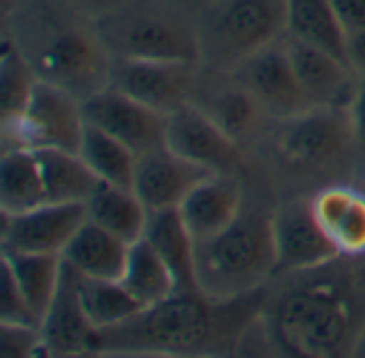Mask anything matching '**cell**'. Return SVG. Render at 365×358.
<instances>
[{
    "mask_svg": "<svg viewBox=\"0 0 365 358\" xmlns=\"http://www.w3.org/2000/svg\"><path fill=\"white\" fill-rule=\"evenodd\" d=\"M86 209L88 220L96 222L126 243H135L143 237L150 218L148 207L133 188L111 186L103 181L86 203Z\"/></svg>",
    "mask_w": 365,
    "mask_h": 358,
    "instance_id": "cb8c5ba5",
    "label": "cell"
},
{
    "mask_svg": "<svg viewBox=\"0 0 365 358\" xmlns=\"http://www.w3.org/2000/svg\"><path fill=\"white\" fill-rule=\"evenodd\" d=\"M274 207L246 196L229 228L195 243L197 284L203 295L237 299L263 290L276 278Z\"/></svg>",
    "mask_w": 365,
    "mask_h": 358,
    "instance_id": "277c9868",
    "label": "cell"
},
{
    "mask_svg": "<svg viewBox=\"0 0 365 358\" xmlns=\"http://www.w3.org/2000/svg\"><path fill=\"white\" fill-rule=\"evenodd\" d=\"M2 265L13 275L38 327L58 293L64 260L60 254H21L2 250Z\"/></svg>",
    "mask_w": 365,
    "mask_h": 358,
    "instance_id": "603a6c76",
    "label": "cell"
},
{
    "mask_svg": "<svg viewBox=\"0 0 365 358\" xmlns=\"http://www.w3.org/2000/svg\"><path fill=\"white\" fill-rule=\"evenodd\" d=\"M287 47L310 107L349 109L359 85V75L351 68V64L291 34H287Z\"/></svg>",
    "mask_w": 365,
    "mask_h": 358,
    "instance_id": "2e32d148",
    "label": "cell"
},
{
    "mask_svg": "<svg viewBox=\"0 0 365 358\" xmlns=\"http://www.w3.org/2000/svg\"><path fill=\"white\" fill-rule=\"evenodd\" d=\"M192 102L199 105L207 117L242 149L267 139L276 124V120L231 73H218L203 66Z\"/></svg>",
    "mask_w": 365,
    "mask_h": 358,
    "instance_id": "30bf717a",
    "label": "cell"
},
{
    "mask_svg": "<svg viewBox=\"0 0 365 358\" xmlns=\"http://www.w3.org/2000/svg\"><path fill=\"white\" fill-rule=\"evenodd\" d=\"M167 2H173V4H178V6H182V9H188V11H192V13H197L201 6H205L210 0H167Z\"/></svg>",
    "mask_w": 365,
    "mask_h": 358,
    "instance_id": "74e56055",
    "label": "cell"
},
{
    "mask_svg": "<svg viewBox=\"0 0 365 358\" xmlns=\"http://www.w3.org/2000/svg\"><path fill=\"white\" fill-rule=\"evenodd\" d=\"M86 220L83 203H45L24 214L2 216V250L62 256Z\"/></svg>",
    "mask_w": 365,
    "mask_h": 358,
    "instance_id": "9a60e30c",
    "label": "cell"
},
{
    "mask_svg": "<svg viewBox=\"0 0 365 358\" xmlns=\"http://www.w3.org/2000/svg\"><path fill=\"white\" fill-rule=\"evenodd\" d=\"M231 75L259 100V105L276 122L295 117L312 109L297 81L287 47V34L248 56L231 70Z\"/></svg>",
    "mask_w": 365,
    "mask_h": 358,
    "instance_id": "8fae6325",
    "label": "cell"
},
{
    "mask_svg": "<svg viewBox=\"0 0 365 358\" xmlns=\"http://www.w3.org/2000/svg\"><path fill=\"white\" fill-rule=\"evenodd\" d=\"M96 28L111 58L201 62L195 13L167 0H128Z\"/></svg>",
    "mask_w": 365,
    "mask_h": 358,
    "instance_id": "8992f818",
    "label": "cell"
},
{
    "mask_svg": "<svg viewBox=\"0 0 365 358\" xmlns=\"http://www.w3.org/2000/svg\"><path fill=\"white\" fill-rule=\"evenodd\" d=\"M143 237L165 260L169 271L175 278L178 293L199 290L197 267H195V237L184 224L180 209H160L150 211L148 226ZM201 293V290H199Z\"/></svg>",
    "mask_w": 365,
    "mask_h": 358,
    "instance_id": "44dd1931",
    "label": "cell"
},
{
    "mask_svg": "<svg viewBox=\"0 0 365 358\" xmlns=\"http://www.w3.org/2000/svg\"><path fill=\"white\" fill-rule=\"evenodd\" d=\"M310 207L338 256H365V188L334 181L310 194Z\"/></svg>",
    "mask_w": 365,
    "mask_h": 358,
    "instance_id": "e0dca14e",
    "label": "cell"
},
{
    "mask_svg": "<svg viewBox=\"0 0 365 358\" xmlns=\"http://www.w3.org/2000/svg\"><path fill=\"white\" fill-rule=\"evenodd\" d=\"M244 203L246 190L237 175L212 173L186 194L178 209L195 241H203L229 228L240 218Z\"/></svg>",
    "mask_w": 365,
    "mask_h": 358,
    "instance_id": "ffe728a7",
    "label": "cell"
},
{
    "mask_svg": "<svg viewBox=\"0 0 365 358\" xmlns=\"http://www.w3.org/2000/svg\"><path fill=\"white\" fill-rule=\"evenodd\" d=\"M41 339L45 357H77L94 354L98 331L88 320L79 290L77 273L64 263L58 293L41 322Z\"/></svg>",
    "mask_w": 365,
    "mask_h": 358,
    "instance_id": "ac0fdd59",
    "label": "cell"
},
{
    "mask_svg": "<svg viewBox=\"0 0 365 358\" xmlns=\"http://www.w3.org/2000/svg\"><path fill=\"white\" fill-rule=\"evenodd\" d=\"M165 143L182 158L212 173L235 175L244 169L246 149L233 143L195 102H188L167 115Z\"/></svg>",
    "mask_w": 365,
    "mask_h": 358,
    "instance_id": "5bb4252c",
    "label": "cell"
},
{
    "mask_svg": "<svg viewBox=\"0 0 365 358\" xmlns=\"http://www.w3.org/2000/svg\"><path fill=\"white\" fill-rule=\"evenodd\" d=\"M212 171L182 158L167 145L156 147L137 158L133 190L143 201L148 211L175 209L186 194Z\"/></svg>",
    "mask_w": 365,
    "mask_h": 358,
    "instance_id": "d6986e66",
    "label": "cell"
},
{
    "mask_svg": "<svg viewBox=\"0 0 365 358\" xmlns=\"http://www.w3.org/2000/svg\"><path fill=\"white\" fill-rule=\"evenodd\" d=\"M263 305V290L237 299H212L199 290L175 293L128 322L101 331L96 352L227 354L240 348Z\"/></svg>",
    "mask_w": 365,
    "mask_h": 358,
    "instance_id": "7a4b0ae2",
    "label": "cell"
},
{
    "mask_svg": "<svg viewBox=\"0 0 365 358\" xmlns=\"http://www.w3.org/2000/svg\"><path fill=\"white\" fill-rule=\"evenodd\" d=\"M47 203H88L94 190L101 186V179L92 173L79 152L66 149H38L34 152Z\"/></svg>",
    "mask_w": 365,
    "mask_h": 358,
    "instance_id": "484cf974",
    "label": "cell"
},
{
    "mask_svg": "<svg viewBox=\"0 0 365 358\" xmlns=\"http://www.w3.org/2000/svg\"><path fill=\"white\" fill-rule=\"evenodd\" d=\"M359 263H361V267H364V271H365V256H361V258H357Z\"/></svg>",
    "mask_w": 365,
    "mask_h": 358,
    "instance_id": "f35d334b",
    "label": "cell"
},
{
    "mask_svg": "<svg viewBox=\"0 0 365 358\" xmlns=\"http://www.w3.org/2000/svg\"><path fill=\"white\" fill-rule=\"evenodd\" d=\"M346 34L365 30V0H331Z\"/></svg>",
    "mask_w": 365,
    "mask_h": 358,
    "instance_id": "836d02e7",
    "label": "cell"
},
{
    "mask_svg": "<svg viewBox=\"0 0 365 358\" xmlns=\"http://www.w3.org/2000/svg\"><path fill=\"white\" fill-rule=\"evenodd\" d=\"M346 53H349V64H351V68H353L359 77H365V30H359V32L349 34Z\"/></svg>",
    "mask_w": 365,
    "mask_h": 358,
    "instance_id": "8d00e7d4",
    "label": "cell"
},
{
    "mask_svg": "<svg viewBox=\"0 0 365 358\" xmlns=\"http://www.w3.org/2000/svg\"><path fill=\"white\" fill-rule=\"evenodd\" d=\"M287 34L349 62V34L331 0H287Z\"/></svg>",
    "mask_w": 365,
    "mask_h": 358,
    "instance_id": "d4e9b609",
    "label": "cell"
},
{
    "mask_svg": "<svg viewBox=\"0 0 365 358\" xmlns=\"http://www.w3.org/2000/svg\"><path fill=\"white\" fill-rule=\"evenodd\" d=\"M38 79L11 38L2 36L0 56V109L2 122L15 117L30 100Z\"/></svg>",
    "mask_w": 365,
    "mask_h": 358,
    "instance_id": "4dcf8cb0",
    "label": "cell"
},
{
    "mask_svg": "<svg viewBox=\"0 0 365 358\" xmlns=\"http://www.w3.org/2000/svg\"><path fill=\"white\" fill-rule=\"evenodd\" d=\"M4 36L38 81L88 98L109 85L111 53L96 19L62 0H4Z\"/></svg>",
    "mask_w": 365,
    "mask_h": 358,
    "instance_id": "3957f363",
    "label": "cell"
},
{
    "mask_svg": "<svg viewBox=\"0 0 365 358\" xmlns=\"http://www.w3.org/2000/svg\"><path fill=\"white\" fill-rule=\"evenodd\" d=\"M79 156L103 184L133 188L139 156L128 145L88 122L81 135Z\"/></svg>",
    "mask_w": 365,
    "mask_h": 358,
    "instance_id": "f1b7e54d",
    "label": "cell"
},
{
    "mask_svg": "<svg viewBox=\"0 0 365 358\" xmlns=\"http://www.w3.org/2000/svg\"><path fill=\"white\" fill-rule=\"evenodd\" d=\"M201 64L231 73L287 34V0H210L195 13Z\"/></svg>",
    "mask_w": 365,
    "mask_h": 358,
    "instance_id": "52a82bcc",
    "label": "cell"
},
{
    "mask_svg": "<svg viewBox=\"0 0 365 358\" xmlns=\"http://www.w3.org/2000/svg\"><path fill=\"white\" fill-rule=\"evenodd\" d=\"M289 282L263 318L284 354L338 358L357 354L365 333V271L357 258L282 275Z\"/></svg>",
    "mask_w": 365,
    "mask_h": 358,
    "instance_id": "6da1fadb",
    "label": "cell"
},
{
    "mask_svg": "<svg viewBox=\"0 0 365 358\" xmlns=\"http://www.w3.org/2000/svg\"><path fill=\"white\" fill-rule=\"evenodd\" d=\"M0 357L30 358L45 357L41 329L32 325L0 322Z\"/></svg>",
    "mask_w": 365,
    "mask_h": 358,
    "instance_id": "1f68e13d",
    "label": "cell"
},
{
    "mask_svg": "<svg viewBox=\"0 0 365 358\" xmlns=\"http://www.w3.org/2000/svg\"><path fill=\"white\" fill-rule=\"evenodd\" d=\"M276 278L323 267L338 256L314 220L310 196H289L274 207Z\"/></svg>",
    "mask_w": 365,
    "mask_h": 358,
    "instance_id": "4fadbf2b",
    "label": "cell"
},
{
    "mask_svg": "<svg viewBox=\"0 0 365 358\" xmlns=\"http://www.w3.org/2000/svg\"><path fill=\"white\" fill-rule=\"evenodd\" d=\"M349 117H351V124H353V132H355V139L361 147V152H365V77H359V85H357V92L349 105Z\"/></svg>",
    "mask_w": 365,
    "mask_h": 358,
    "instance_id": "e575fe53",
    "label": "cell"
},
{
    "mask_svg": "<svg viewBox=\"0 0 365 358\" xmlns=\"http://www.w3.org/2000/svg\"><path fill=\"white\" fill-rule=\"evenodd\" d=\"M86 117L81 98L38 81L28 105L2 122V149H66L79 152Z\"/></svg>",
    "mask_w": 365,
    "mask_h": 358,
    "instance_id": "ba28073f",
    "label": "cell"
},
{
    "mask_svg": "<svg viewBox=\"0 0 365 358\" xmlns=\"http://www.w3.org/2000/svg\"><path fill=\"white\" fill-rule=\"evenodd\" d=\"M364 188H365V169H364Z\"/></svg>",
    "mask_w": 365,
    "mask_h": 358,
    "instance_id": "ab89813d",
    "label": "cell"
},
{
    "mask_svg": "<svg viewBox=\"0 0 365 358\" xmlns=\"http://www.w3.org/2000/svg\"><path fill=\"white\" fill-rule=\"evenodd\" d=\"M272 164L295 181L334 184L361 152L346 109L312 107L295 117L276 122L267 135Z\"/></svg>",
    "mask_w": 365,
    "mask_h": 358,
    "instance_id": "5b68a950",
    "label": "cell"
},
{
    "mask_svg": "<svg viewBox=\"0 0 365 358\" xmlns=\"http://www.w3.org/2000/svg\"><path fill=\"white\" fill-rule=\"evenodd\" d=\"M88 124L105 130L137 156L167 145V115L107 85L81 100Z\"/></svg>",
    "mask_w": 365,
    "mask_h": 358,
    "instance_id": "7c38bea8",
    "label": "cell"
},
{
    "mask_svg": "<svg viewBox=\"0 0 365 358\" xmlns=\"http://www.w3.org/2000/svg\"><path fill=\"white\" fill-rule=\"evenodd\" d=\"M201 73V62L113 58L109 85L169 115L195 100Z\"/></svg>",
    "mask_w": 365,
    "mask_h": 358,
    "instance_id": "9c48e42d",
    "label": "cell"
},
{
    "mask_svg": "<svg viewBox=\"0 0 365 358\" xmlns=\"http://www.w3.org/2000/svg\"><path fill=\"white\" fill-rule=\"evenodd\" d=\"M62 2H66L68 6H73V9L81 11V13H86L92 19H98L101 15L122 6L128 0H62Z\"/></svg>",
    "mask_w": 365,
    "mask_h": 358,
    "instance_id": "d590c367",
    "label": "cell"
},
{
    "mask_svg": "<svg viewBox=\"0 0 365 358\" xmlns=\"http://www.w3.org/2000/svg\"><path fill=\"white\" fill-rule=\"evenodd\" d=\"M128 246L92 220H86L62 252V260L86 278L120 280L128 258Z\"/></svg>",
    "mask_w": 365,
    "mask_h": 358,
    "instance_id": "7402d4cb",
    "label": "cell"
},
{
    "mask_svg": "<svg viewBox=\"0 0 365 358\" xmlns=\"http://www.w3.org/2000/svg\"><path fill=\"white\" fill-rule=\"evenodd\" d=\"M0 322H17V325H32L38 327L36 318L32 316L24 295L19 293L13 275L2 265V301H0ZM41 329V327H38Z\"/></svg>",
    "mask_w": 365,
    "mask_h": 358,
    "instance_id": "d6a6232c",
    "label": "cell"
},
{
    "mask_svg": "<svg viewBox=\"0 0 365 358\" xmlns=\"http://www.w3.org/2000/svg\"><path fill=\"white\" fill-rule=\"evenodd\" d=\"M120 282L143 310L154 307L178 293L173 273L145 237L128 246V258Z\"/></svg>",
    "mask_w": 365,
    "mask_h": 358,
    "instance_id": "83f0119b",
    "label": "cell"
},
{
    "mask_svg": "<svg viewBox=\"0 0 365 358\" xmlns=\"http://www.w3.org/2000/svg\"><path fill=\"white\" fill-rule=\"evenodd\" d=\"M77 290L81 307L98 333L128 322L143 310L120 280H98L77 273Z\"/></svg>",
    "mask_w": 365,
    "mask_h": 358,
    "instance_id": "f546056e",
    "label": "cell"
},
{
    "mask_svg": "<svg viewBox=\"0 0 365 358\" xmlns=\"http://www.w3.org/2000/svg\"><path fill=\"white\" fill-rule=\"evenodd\" d=\"M47 203L36 154L30 149H2L0 160V211L15 216Z\"/></svg>",
    "mask_w": 365,
    "mask_h": 358,
    "instance_id": "4316f807",
    "label": "cell"
}]
</instances>
